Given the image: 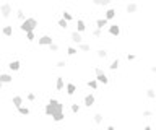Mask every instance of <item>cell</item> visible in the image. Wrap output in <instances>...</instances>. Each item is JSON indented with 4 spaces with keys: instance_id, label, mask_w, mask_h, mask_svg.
Instances as JSON below:
<instances>
[{
    "instance_id": "6da1fadb",
    "label": "cell",
    "mask_w": 156,
    "mask_h": 130,
    "mask_svg": "<svg viewBox=\"0 0 156 130\" xmlns=\"http://www.w3.org/2000/svg\"><path fill=\"white\" fill-rule=\"evenodd\" d=\"M36 26H37V20L36 18H26L23 23H21V31L23 32H33L34 29H36Z\"/></svg>"
},
{
    "instance_id": "7a4b0ae2",
    "label": "cell",
    "mask_w": 156,
    "mask_h": 130,
    "mask_svg": "<svg viewBox=\"0 0 156 130\" xmlns=\"http://www.w3.org/2000/svg\"><path fill=\"white\" fill-rule=\"evenodd\" d=\"M95 73H96V78H95V80L98 81V85H99V83H103V85H107V83H109V78H107V75L104 73L103 68L96 67V68H95Z\"/></svg>"
},
{
    "instance_id": "3957f363",
    "label": "cell",
    "mask_w": 156,
    "mask_h": 130,
    "mask_svg": "<svg viewBox=\"0 0 156 130\" xmlns=\"http://www.w3.org/2000/svg\"><path fill=\"white\" fill-rule=\"evenodd\" d=\"M49 104H50V107L54 109V114H55V112H64V104H62L59 99L52 98V99H49ZM54 114H52V115H54Z\"/></svg>"
},
{
    "instance_id": "277c9868",
    "label": "cell",
    "mask_w": 156,
    "mask_h": 130,
    "mask_svg": "<svg viewBox=\"0 0 156 130\" xmlns=\"http://www.w3.org/2000/svg\"><path fill=\"white\" fill-rule=\"evenodd\" d=\"M0 13H2V16H3V18H10V15L13 13V7L10 3L0 5Z\"/></svg>"
},
{
    "instance_id": "5b68a950",
    "label": "cell",
    "mask_w": 156,
    "mask_h": 130,
    "mask_svg": "<svg viewBox=\"0 0 156 130\" xmlns=\"http://www.w3.org/2000/svg\"><path fill=\"white\" fill-rule=\"evenodd\" d=\"M37 41H39V46H50V44H52V37H50L49 34H44V36H41Z\"/></svg>"
},
{
    "instance_id": "8992f818",
    "label": "cell",
    "mask_w": 156,
    "mask_h": 130,
    "mask_svg": "<svg viewBox=\"0 0 156 130\" xmlns=\"http://www.w3.org/2000/svg\"><path fill=\"white\" fill-rule=\"evenodd\" d=\"M83 102H85V106H86V107H91V106L95 104V94H93V93H88L86 96H85V99H83Z\"/></svg>"
},
{
    "instance_id": "52a82bcc",
    "label": "cell",
    "mask_w": 156,
    "mask_h": 130,
    "mask_svg": "<svg viewBox=\"0 0 156 130\" xmlns=\"http://www.w3.org/2000/svg\"><path fill=\"white\" fill-rule=\"evenodd\" d=\"M12 81H13L12 75H8V73H2V75H0V83H2V85H8Z\"/></svg>"
},
{
    "instance_id": "ba28073f",
    "label": "cell",
    "mask_w": 156,
    "mask_h": 130,
    "mask_svg": "<svg viewBox=\"0 0 156 130\" xmlns=\"http://www.w3.org/2000/svg\"><path fill=\"white\" fill-rule=\"evenodd\" d=\"M109 34H111V36H119L120 34V26L111 24V26H109Z\"/></svg>"
},
{
    "instance_id": "9c48e42d",
    "label": "cell",
    "mask_w": 156,
    "mask_h": 130,
    "mask_svg": "<svg viewBox=\"0 0 156 130\" xmlns=\"http://www.w3.org/2000/svg\"><path fill=\"white\" fill-rule=\"evenodd\" d=\"M70 37H72V41H73V42H77V44H81V42H83L81 34H80V32H77V31L72 32V34H70Z\"/></svg>"
},
{
    "instance_id": "30bf717a",
    "label": "cell",
    "mask_w": 156,
    "mask_h": 130,
    "mask_svg": "<svg viewBox=\"0 0 156 130\" xmlns=\"http://www.w3.org/2000/svg\"><path fill=\"white\" fill-rule=\"evenodd\" d=\"M65 91H67L68 96H73L75 91H77V86H75L73 83H67V85H65Z\"/></svg>"
},
{
    "instance_id": "8fae6325",
    "label": "cell",
    "mask_w": 156,
    "mask_h": 130,
    "mask_svg": "<svg viewBox=\"0 0 156 130\" xmlns=\"http://www.w3.org/2000/svg\"><path fill=\"white\" fill-rule=\"evenodd\" d=\"M20 67H21L20 60H12L8 64V68L12 70V72H18V70H20Z\"/></svg>"
},
{
    "instance_id": "7c38bea8",
    "label": "cell",
    "mask_w": 156,
    "mask_h": 130,
    "mask_svg": "<svg viewBox=\"0 0 156 130\" xmlns=\"http://www.w3.org/2000/svg\"><path fill=\"white\" fill-rule=\"evenodd\" d=\"M65 88V83H64V77H57V80H55V89H64Z\"/></svg>"
},
{
    "instance_id": "4fadbf2b",
    "label": "cell",
    "mask_w": 156,
    "mask_h": 130,
    "mask_svg": "<svg viewBox=\"0 0 156 130\" xmlns=\"http://www.w3.org/2000/svg\"><path fill=\"white\" fill-rule=\"evenodd\" d=\"M85 29H86V24H85V21H83V20H78L77 21V32H80V34H81Z\"/></svg>"
},
{
    "instance_id": "5bb4252c",
    "label": "cell",
    "mask_w": 156,
    "mask_h": 130,
    "mask_svg": "<svg viewBox=\"0 0 156 130\" xmlns=\"http://www.w3.org/2000/svg\"><path fill=\"white\" fill-rule=\"evenodd\" d=\"M12 102H13L15 107H21V106H23V98H21V96H13Z\"/></svg>"
},
{
    "instance_id": "9a60e30c",
    "label": "cell",
    "mask_w": 156,
    "mask_h": 130,
    "mask_svg": "<svg viewBox=\"0 0 156 130\" xmlns=\"http://www.w3.org/2000/svg\"><path fill=\"white\" fill-rule=\"evenodd\" d=\"M52 119H54V122H62L64 119H65V114L64 112H55L52 115Z\"/></svg>"
},
{
    "instance_id": "2e32d148",
    "label": "cell",
    "mask_w": 156,
    "mask_h": 130,
    "mask_svg": "<svg viewBox=\"0 0 156 130\" xmlns=\"http://www.w3.org/2000/svg\"><path fill=\"white\" fill-rule=\"evenodd\" d=\"M96 26H98V29H103L104 26H107V20L106 18H99V20H96Z\"/></svg>"
},
{
    "instance_id": "e0dca14e",
    "label": "cell",
    "mask_w": 156,
    "mask_h": 130,
    "mask_svg": "<svg viewBox=\"0 0 156 130\" xmlns=\"http://www.w3.org/2000/svg\"><path fill=\"white\" fill-rule=\"evenodd\" d=\"M125 10H127V13H135L137 10H138V5L137 3H128L127 7H125Z\"/></svg>"
},
{
    "instance_id": "ac0fdd59",
    "label": "cell",
    "mask_w": 156,
    "mask_h": 130,
    "mask_svg": "<svg viewBox=\"0 0 156 130\" xmlns=\"http://www.w3.org/2000/svg\"><path fill=\"white\" fill-rule=\"evenodd\" d=\"M114 16H115V10H114V8H109V10L106 12V15H104V18L109 21V20H112Z\"/></svg>"
},
{
    "instance_id": "d6986e66",
    "label": "cell",
    "mask_w": 156,
    "mask_h": 130,
    "mask_svg": "<svg viewBox=\"0 0 156 130\" xmlns=\"http://www.w3.org/2000/svg\"><path fill=\"white\" fill-rule=\"evenodd\" d=\"M62 20H65L67 23H68V21H72V20H73V15H72L70 12H67V10H65V12L62 13Z\"/></svg>"
},
{
    "instance_id": "ffe728a7",
    "label": "cell",
    "mask_w": 156,
    "mask_h": 130,
    "mask_svg": "<svg viewBox=\"0 0 156 130\" xmlns=\"http://www.w3.org/2000/svg\"><path fill=\"white\" fill-rule=\"evenodd\" d=\"M78 49H80L81 52H88V50H91V46L86 44V42H81V44H78Z\"/></svg>"
},
{
    "instance_id": "44dd1931",
    "label": "cell",
    "mask_w": 156,
    "mask_h": 130,
    "mask_svg": "<svg viewBox=\"0 0 156 130\" xmlns=\"http://www.w3.org/2000/svg\"><path fill=\"white\" fill-rule=\"evenodd\" d=\"M2 32H3V36H12V34H13V28H12V26H3Z\"/></svg>"
},
{
    "instance_id": "7402d4cb",
    "label": "cell",
    "mask_w": 156,
    "mask_h": 130,
    "mask_svg": "<svg viewBox=\"0 0 156 130\" xmlns=\"http://www.w3.org/2000/svg\"><path fill=\"white\" fill-rule=\"evenodd\" d=\"M93 120H95V124H103V114H95L93 115Z\"/></svg>"
},
{
    "instance_id": "603a6c76",
    "label": "cell",
    "mask_w": 156,
    "mask_h": 130,
    "mask_svg": "<svg viewBox=\"0 0 156 130\" xmlns=\"http://www.w3.org/2000/svg\"><path fill=\"white\" fill-rule=\"evenodd\" d=\"M95 5H98V7H107L109 0H95Z\"/></svg>"
},
{
    "instance_id": "cb8c5ba5",
    "label": "cell",
    "mask_w": 156,
    "mask_h": 130,
    "mask_svg": "<svg viewBox=\"0 0 156 130\" xmlns=\"http://www.w3.org/2000/svg\"><path fill=\"white\" fill-rule=\"evenodd\" d=\"M119 65H120L119 59H115V60H112V64L109 65V68H111V70H117V68H119Z\"/></svg>"
},
{
    "instance_id": "d4e9b609",
    "label": "cell",
    "mask_w": 156,
    "mask_h": 130,
    "mask_svg": "<svg viewBox=\"0 0 156 130\" xmlns=\"http://www.w3.org/2000/svg\"><path fill=\"white\" fill-rule=\"evenodd\" d=\"M86 85H88V88H91V89H98V81L96 80H90Z\"/></svg>"
},
{
    "instance_id": "484cf974",
    "label": "cell",
    "mask_w": 156,
    "mask_h": 130,
    "mask_svg": "<svg viewBox=\"0 0 156 130\" xmlns=\"http://www.w3.org/2000/svg\"><path fill=\"white\" fill-rule=\"evenodd\" d=\"M46 115H49V117H52V114H54V109L50 107V104H46V109H44Z\"/></svg>"
},
{
    "instance_id": "4316f807",
    "label": "cell",
    "mask_w": 156,
    "mask_h": 130,
    "mask_svg": "<svg viewBox=\"0 0 156 130\" xmlns=\"http://www.w3.org/2000/svg\"><path fill=\"white\" fill-rule=\"evenodd\" d=\"M18 112H20L21 115H28L29 109H28V107H25V106H21V107H18Z\"/></svg>"
},
{
    "instance_id": "83f0119b",
    "label": "cell",
    "mask_w": 156,
    "mask_h": 130,
    "mask_svg": "<svg viewBox=\"0 0 156 130\" xmlns=\"http://www.w3.org/2000/svg\"><path fill=\"white\" fill-rule=\"evenodd\" d=\"M98 57H99V59H106V57H107V50H106V49H99V50H98Z\"/></svg>"
},
{
    "instance_id": "f1b7e54d",
    "label": "cell",
    "mask_w": 156,
    "mask_h": 130,
    "mask_svg": "<svg viewBox=\"0 0 156 130\" xmlns=\"http://www.w3.org/2000/svg\"><path fill=\"white\" fill-rule=\"evenodd\" d=\"M146 96L150 98V99H155V98H156V93H155V89H153V88L146 89Z\"/></svg>"
},
{
    "instance_id": "f546056e",
    "label": "cell",
    "mask_w": 156,
    "mask_h": 130,
    "mask_svg": "<svg viewBox=\"0 0 156 130\" xmlns=\"http://www.w3.org/2000/svg\"><path fill=\"white\" fill-rule=\"evenodd\" d=\"M17 16H18V20H21V21H25V20H26V16H25V12H23L21 8H20V10H18V12H17Z\"/></svg>"
},
{
    "instance_id": "4dcf8cb0",
    "label": "cell",
    "mask_w": 156,
    "mask_h": 130,
    "mask_svg": "<svg viewBox=\"0 0 156 130\" xmlns=\"http://www.w3.org/2000/svg\"><path fill=\"white\" fill-rule=\"evenodd\" d=\"M70 111H72L73 114H78L80 112V104H72L70 106Z\"/></svg>"
},
{
    "instance_id": "1f68e13d",
    "label": "cell",
    "mask_w": 156,
    "mask_h": 130,
    "mask_svg": "<svg viewBox=\"0 0 156 130\" xmlns=\"http://www.w3.org/2000/svg\"><path fill=\"white\" fill-rule=\"evenodd\" d=\"M34 39H36V36H34V31H33V32H26V41L33 42Z\"/></svg>"
},
{
    "instance_id": "d6a6232c",
    "label": "cell",
    "mask_w": 156,
    "mask_h": 130,
    "mask_svg": "<svg viewBox=\"0 0 156 130\" xmlns=\"http://www.w3.org/2000/svg\"><path fill=\"white\" fill-rule=\"evenodd\" d=\"M59 26H60L62 29H67V26H68V23H67L65 20H62V18H60V20H59Z\"/></svg>"
},
{
    "instance_id": "836d02e7",
    "label": "cell",
    "mask_w": 156,
    "mask_h": 130,
    "mask_svg": "<svg viewBox=\"0 0 156 130\" xmlns=\"http://www.w3.org/2000/svg\"><path fill=\"white\" fill-rule=\"evenodd\" d=\"M77 52H78V50L75 47H68V49H67V54H68V55H75Z\"/></svg>"
},
{
    "instance_id": "e575fe53",
    "label": "cell",
    "mask_w": 156,
    "mask_h": 130,
    "mask_svg": "<svg viewBox=\"0 0 156 130\" xmlns=\"http://www.w3.org/2000/svg\"><path fill=\"white\" fill-rule=\"evenodd\" d=\"M49 47H50V50H52V52H59V46L57 44H54V42H52Z\"/></svg>"
},
{
    "instance_id": "d590c367",
    "label": "cell",
    "mask_w": 156,
    "mask_h": 130,
    "mask_svg": "<svg viewBox=\"0 0 156 130\" xmlns=\"http://www.w3.org/2000/svg\"><path fill=\"white\" fill-rule=\"evenodd\" d=\"M143 117H153L151 111H143Z\"/></svg>"
},
{
    "instance_id": "8d00e7d4",
    "label": "cell",
    "mask_w": 156,
    "mask_h": 130,
    "mask_svg": "<svg viewBox=\"0 0 156 130\" xmlns=\"http://www.w3.org/2000/svg\"><path fill=\"white\" fill-rule=\"evenodd\" d=\"M93 36H95V37H99V36H101V29L96 28L95 31H93Z\"/></svg>"
},
{
    "instance_id": "74e56055",
    "label": "cell",
    "mask_w": 156,
    "mask_h": 130,
    "mask_svg": "<svg viewBox=\"0 0 156 130\" xmlns=\"http://www.w3.org/2000/svg\"><path fill=\"white\" fill-rule=\"evenodd\" d=\"M65 65H67V64H65V60H59V62H57V67H59V68H64Z\"/></svg>"
},
{
    "instance_id": "f35d334b",
    "label": "cell",
    "mask_w": 156,
    "mask_h": 130,
    "mask_svg": "<svg viewBox=\"0 0 156 130\" xmlns=\"http://www.w3.org/2000/svg\"><path fill=\"white\" fill-rule=\"evenodd\" d=\"M26 98H28V101H34V99H36V96H34L33 93H28V96H26Z\"/></svg>"
},
{
    "instance_id": "ab89813d",
    "label": "cell",
    "mask_w": 156,
    "mask_h": 130,
    "mask_svg": "<svg viewBox=\"0 0 156 130\" xmlns=\"http://www.w3.org/2000/svg\"><path fill=\"white\" fill-rule=\"evenodd\" d=\"M127 60H128V62L135 60V55H133V54H128V55H127Z\"/></svg>"
},
{
    "instance_id": "60d3db41",
    "label": "cell",
    "mask_w": 156,
    "mask_h": 130,
    "mask_svg": "<svg viewBox=\"0 0 156 130\" xmlns=\"http://www.w3.org/2000/svg\"><path fill=\"white\" fill-rule=\"evenodd\" d=\"M143 130H153V129H151V127H150V125H146V127H145Z\"/></svg>"
},
{
    "instance_id": "b9f144b4",
    "label": "cell",
    "mask_w": 156,
    "mask_h": 130,
    "mask_svg": "<svg viewBox=\"0 0 156 130\" xmlns=\"http://www.w3.org/2000/svg\"><path fill=\"white\" fill-rule=\"evenodd\" d=\"M107 130H115V129H114L112 125H109V127H107Z\"/></svg>"
},
{
    "instance_id": "7bdbcfd3",
    "label": "cell",
    "mask_w": 156,
    "mask_h": 130,
    "mask_svg": "<svg viewBox=\"0 0 156 130\" xmlns=\"http://www.w3.org/2000/svg\"><path fill=\"white\" fill-rule=\"evenodd\" d=\"M2 86H3V85H2V83H0V88H2Z\"/></svg>"
}]
</instances>
